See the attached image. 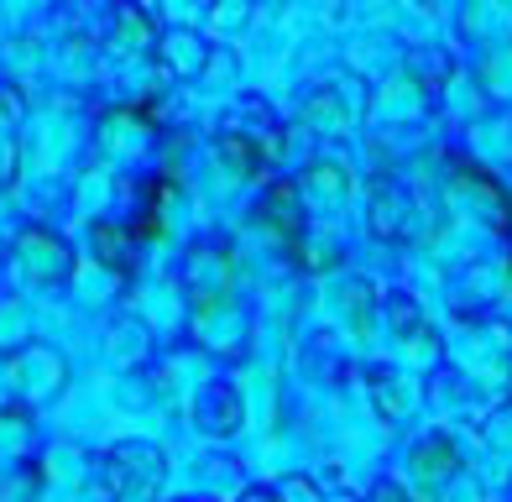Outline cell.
Masks as SVG:
<instances>
[{
	"label": "cell",
	"instance_id": "6da1fadb",
	"mask_svg": "<svg viewBox=\"0 0 512 502\" xmlns=\"http://www.w3.org/2000/svg\"><path fill=\"white\" fill-rule=\"evenodd\" d=\"M209 152L230 178H262L288 152V131L262 95H236L209 126Z\"/></svg>",
	"mask_w": 512,
	"mask_h": 502
},
{
	"label": "cell",
	"instance_id": "7a4b0ae2",
	"mask_svg": "<svg viewBox=\"0 0 512 502\" xmlns=\"http://www.w3.org/2000/svg\"><path fill=\"white\" fill-rule=\"evenodd\" d=\"M371 110V84L351 68H330V74H319L304 100H298V126L309 136H351Z\"/></svg>",
	"mask_w": 512,
	"mask_h": 502
},
{
	"label": "cell",
	"instance_id": "3957f363",
	"mask_svg": "<svg viewBox=\"0 0 512 502\" xmlns=\"http://www.w3.org/2000/svg\"><path fill=\"white\" fill-rule=\"evenodd\" d=\"M95 482L110 502H157L168 487V450L152 440H115L100 455Z\"/></svg>",
	"mask_w": 512,
	"mask_h": 502
},
{
	"label": "cell",
	"instance_id": "277c9868",
	"mask_svg": "<svg viewBox=\"0 0 512 502\" xmlns=\"http://www.w3.org/2000/svg\"><path fill=\"white\" fill-rule=\"evenodd\" d=\"M236 272H241V257H236V246H230L225 236L189 241V251H183V262H178L189 309H209V304L236 299Z\"/></svg>",
	"mask_w": 512,
	"mask_h": 502
},
{
	"label": "cell",
	"instance_id": "5b68a950",
	"mask_svg": "<svg viewBox=\"0 0 512 502\" xmlns=\"http://www.w3.org/2000/svg\"><path fill=\"white\" fill-rule=\"evenodd\" d=\"M366 231L377 236L382 246L424 241V204H418V194L387 168L366 184Z\"/></svg>",
	"mask_w": 512,
	"mask_h": 502
},
{
	"label": "cell",
	"instance_id": "8992f818",
	"mask_svg": "<svg viewBox=\"0 0 512 502\" xmlns=\"http://www.w3.org/2000/svg\"><path fill=\"white\" fill-rule=\"evenodd\" d=\"M11 267L32 288H63L74 278V246H68L53 225L27 220V225H16V236H11Z\"/></svg>",
	"mask_w": 512,
	"mask_h": 502
},
{
	"label": "cell",
	"instance_id": "52a82bcc",
	"mask_svg": "<svg viewBox=\"0 0 512 502\" xmlns=\"http://www.w3.org/2000/svg\"><path fill=\"white\" fill-rule=\"evenodd\" d=\"M445 184L455 199H465L471 210L492 225L497 236H512V189L492 168H481L476 157H460V152H445Z\"/></svg>",
	"mask_w": 512,
	"mask_h": 502
},
{
	"label": "cell",
	"instance_id": "ba28073f",
	"mask_svg": "<svg viewBox=\"0 0 512 502\" xmlns=\"http://www.w3.org/2000/svg\"><path fill=\"white\" fill-rule=\"evenodd\" d=\"M6 377L16 387V403L42 408V403H53L68 387V361H63V351L42 346V340H27L21 351L6 356Z\"/></svg>",
	"mask_w": 512,
	"mask_h": 502
},
{
	"label": "cell",
	"instance_id": "9c48e42d",
	"mask_svg": "<svg viewBox=\"0 0 512 502\" xmlns=\"http://www.w3.org/2000/svg\"><path fill=\"white\" fill-rule=\"evenodd\" d=\"M256 220L267 225V236L283 257H298V246H304L309 231H314V220L304 210V194H298V178H277V184L262 194V204H256Z\"/></svg>",
	"mask_w": 512,
	"mask_h": 502
},
{
	"label": "cell",
	"instance_id": "30bf717a",
	"mask_svg": "<svg viewBox=\"0 0 512 502\" xmlns=\"http://www.w3.org/2000/svg\"><path fill=\"white\" fill-rule=\"evenodd\" d=\"M95 42L115 58H157L162 27L147 6H110V11H100V37Z\"/></svg>",
	"mask_w": 512,
	"mask_h": 502
},
{
	"label": "cell",
	"instance_id": "8fae6325",
	"mask_svg": "<svg viewBox=\"0 0 512 502\" xmlns=\"http://www.w3.org/2000/svg\"><path fill=\"white\" fill-rule=\"evenodd\" d=\"M189 419H194L199 435H209V440H236L241 429H246V398H241V387L230 382V377L199 382V393L189 403Z\"/></svg>",
	"mask_w": 512,
	"mask_h": 502
},
{
	"label": "cell",
	"instance_id": "7c38bea8",
	"mask_svg": "<svg viewBox=\"0 0 512 502\" xmlns=\"http://www.w3.org/2000/svg\"><path fill=\"white\" fill-rule=\"evenodd\" d=\"M408 471H413V482L439 502V492H445L455 476H465V455H460L455 435H445V429H429V435H418V440L408 445Z\"/></svg>",
	"mask_w": 512,
	"mask_h": 502
},
{
	"label": "cell",
	"instance_id": "4fadbf2b",
	"mask_svg": "<svg viewBox=\"0 0 512 502\" xmlns=\"http://www.w3.org/2000/svg\"><path fill=\"white\" fill-rule=\"evenodd\" d=\"M194 340L209 351V356H246L251 346V309L241 299H225V304H209V309H194Z\"/></svg>",
	"mask_w": 512,
	"mask_h": 502
},
{
	"label": "cell",
	"instance_id": "5bb4252c",
	"mask_svg": "<svg viewBox=\"0 0 512 502\" xmlns=\"http://www.w3.org/2000/svg\"><path fill=\"white\" fill-rule=\"evenodd\" d=\"M298 194H304L309 215H335L356 194V173L345 157H309L304 173H298Z\"/></svg>",
	"mask_w": 512,
	"mask_h": 502
},
{
	"label": "cell",
	"instance_id": "9a60e30c",
	"mask_svg": "<svg viewBox=\"0 0 512 502\" xmlns=\"http://www.w3.org/2000/svg\"><path fill=\"white\" fill-rule=\"evenodd\" d=\"M361 382H366V398H371L382 424H403V419L418 414V403H424V387H418L403 367H387V361H371L361 372Z\"/></svg>",
	"mask_w": 512,
	"mask_h": 502
},
{
	"label": "cell",
	"instance_id": "2e32d148",
	"mask_svg": "<svg viewBox=\"0 0 512 502\" xmlns=\"http://www.w3.org/2000/svg\"><path fill=\"white\" fill-rule=\"evenodd\" d=\"M382 314H387V335L398 340V346H403L408 356L439 361V335H434V325H429L424 304H418L408 288H392V293H382Z\"/></svg>",
	"mask_w": 512,
	"mask_h": 502
},
{
	"label": "cell",
	"instance_id": "e0dca14e",
	"mask_svg": "<svg viewBox=\"0 0 512 502\" xmlns=\"http://www.w3.org/2000/svg\"><path fill=\"white\" fill-rule=\"evenodd\" d=\"M173 199H178V173H147L142 184H136V220H131V231L142 236V241H157L162 231H168V210H173Z\"/></svg>",
	"mask_w": 512,
	"mask_h": 502
},
{
	"label": "cell",
	"instance_id": "ac0fdd59",
	"mask_svg": "<svg viewBox=\"0 0 512 502\" xmlns=\"http://www.w3.org/2000/svg\"><path fill=\"white\" fill-rule=\"evenodd\" d=\"M209 58H215V48H209L199 32H189V27L162 32V48H157L162 79H204L209 74Z\"/></svg>",
	"mask_w": 512,
	"mask_h": 502
},
{
	"label": "cell",
	"instance_id": "d6986e66",
	"mask_svg": "<svg viewBox=\"0 0 512 502\" xmlns=\"http://www.w3.org/2000/svg\"><path fill=\"white\" fill-rule=\"evenodd\" d=\"M89 251L100 257V267L110 272H136V257H142V236L121 220H89Z\"/></svg>",
	"mask_w": 512,
	"mask_h": 502
},
{
	"label": "cell",
	"instance_id": "ffe728a7",
	"mask_svg": "<svg viewBox=\"0 0 512 502\" xmlns=\"http://www.w3.org/2000/svg\"><path fill=\"white\" fill-rule=\"evenodd\" d=\"M335 309L345 314V325H351V335H356V340H366V335H371V319H377V309H382V299H377V283L361 278V272H351V278H340V288H335Z\"/></svg>",
	"mask_w": 512,
	"mask_h": 502
},
{
	"label": "cell",
	"instance_id": "44dd1931",
	"mask_svg": "<svg viewBox=\"0 0 512 502\" xmlns=\"http://www.w3.org/2000/svg\"><path fill=\"white\" fill-rule=\"evenodd\" d=\"M32 445H37V408L6 403V408H0V466L32 461V455H27Z\"/></svg>",
	"mask_w": 512,
	"mask_h": 502
},
{
	"label": "cell",
	"instance_id": "7402d4cb",
	"mask_svg": "<svg viewBox=\"0 0 512 502\" xmlns=\"http://www.w3.org/2000/svg\"><path fill=\"white\" fill-rule=\"evenodd\" d=\"M403 79H408L424 100H434L439 89L455 79V58H450L445 48H413V53L403 58Z\"/></svg>",
	"mask_w": 512,
	"mask_h": 502
},
{
	"label": "cell",
	"instance_id": "603a6c76",
	"mask_svg": "<svg viewBox=\"0 0 512 502\" xmlns=\"http://www.w3.org/2000/svg\"><path fill=\"white\" fill-rule=\"evenodd\" d=\"M110 356L121 361V367H142V361L152 356V330L142 325V319H115L110 325Z\"/></svg>",
	"mask_w": 512,
	"mask_h": 502
},
{
	"label": "cell",
	"instance_id": "cb8c5ba5",
	"mask_svg": "<svg viewBox=\"0 0 512 502\" xmlns=\"http://www.w3.org/2000/svg\"><path fill=\"white\" fill-rule=\"evenodd\" d=\"M42 487H48V476H42L37 461L0 471V502H42Z\"/></svg>",
	"mask_w": 512,
	"mask_h": 502
},
{
	"label": "cell",
	"instance_id": "d4e9b609",
	"mask_svg": "<svg viewBox=\"0 0 512 502\" xmlns=\"http://www.w3.org/2000/svg\"><path fill=\"white\" fill-rule=\"evenodd\" d=\"M27 330H32V314H27V299L16 293H0V351H21L27 346Z\"/></svg>",
	"mask_w": 512,
	"mask_h": 502
},
{
	"label": "cell",
	"instance_id": "484cf974",
	"mask_svg": "<svg viewBox=\"0 0 512 502\" xmlns=\"http://www.w3.org/2000/svg\"><path fill=\"white\" fill-rule=\"evenodd\" d=\"M481 445H486V455H497V461H507L512 466V403H497L492 414L481 419Z\"/></svg>",
	"mask_w": 512,
	"mask_h": 502
},
{
	"label": "cell",
	"instance_id": "4316f807",
	"mask_svg": "<svg viewBox=\"0 0 512 502\" xmlns=\"http://www.w3.org/2000/svg\"><path fill=\"white\" fill-rule=\"evenodd\" d=\"M460 32H512L507 11H460Z\"/></svg>",
	"mask_w": 512,
	"mask_h": 502
},
{
	"label": "cell",
	"instance_id": "83f0119b",
	"mask_svg": "<svg viewBox=\"0 0 512 502\" xmlns=\"http://www.w3.org/2000/svg\"><path fill=\"white\" fill-rule=\"evenodd\" d=\"M21 173V136H0V194L16 184Z\"/></svg>",
	"mask_w": 512,
	"mask_h": 502
},
{
	"label": "cell",
	"instance_id": "f1b7e54d",
	"mask_svg": "<svg viewBox=\"0 0 512 502\" xmlns=\"http://www.w3.org/2000/svg\"><path fill=\"white\" fill-rule=\"evenodd\" d=\"M439 502H486V487L476 482L471 471H465V476H455V482L439 492Z\"/></svg>",
	"mask_w": 512,
	"mask_h": 502
},
{
	"label": "cell",
	"instance_id": "f546056e",
	"mask_svg": "<svg viewBox=\"0 0 512 502\" xmlns=\"http://www.w3.org/2000/svg\"><path fill=\"white\" fill-rule=\"evenodd\" d=\"M246 21H251V6H236V11L215 6V11H209V27H215V32H241Z\"/></svg>",
	"mask_w": 512,
	"mask_h": 502
},
{
	"label": "cell",
	"instance_id": "4dcf8cb0",
	"mask_svg": "<svg viewBox=\"0 0 512 502\" xmlns=\"http://www.w3.org/2000/svg\"><path fill=\"white\" fill-rule=\"evenodd\" d=\"M283 497H288V502H324L309 476H288V482H283Z\"/></svg>",
	"mask_w": 512,
	"mask_h": 502
},
{
	"label": "cell",
	"instance_id": "1f68e13d",
	"mask_svg": "<svg viewBox=\"0 0 512 502\" xmlns=\"http://www.w3.org/2000/svg\"><path fill=\"white\" fill-rule=\"evenodd\" d=\"M230 502H288V497H283V487H246V492H236Z\"/></svg>",
	"mask_w": 512,
	"mask_h": 502
},
{
	"label": "cell",
	"instance_id": "d6a6232c",
	"mask_svg": "<svg viewBox=\"0 0 512 502\" xmlns=\"http://www.w3.org/2000/svg\"><path fill=\"white\" fill-rule=\"evenodd\" d=\"M366 502H408V497H403V487H398V482H377Z\"/></svg>",
	"mask_w": 512,
	"mask_h": 502
},
{
	"label": "cell",
	"instance_id": "836d02e7",
	"mask_svg": "<svg viewBox=\"0 0 512 502\" xmlns=\"http://www.w3.org/2000/svg\"><path fill=\"white\" fill-rule=\"evenodd\" d=\"M173 502H199V497H173Z\"/></svg>",
	"mask_w": 512,
	"mask_h": 502
}]
</instances>
